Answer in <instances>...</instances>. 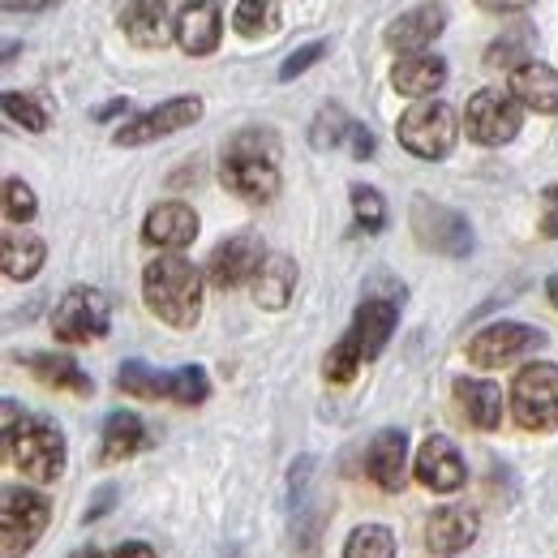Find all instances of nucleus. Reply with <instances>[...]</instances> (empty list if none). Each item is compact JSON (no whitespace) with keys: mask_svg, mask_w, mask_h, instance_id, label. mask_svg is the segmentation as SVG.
<instances>
[{"mask_svg":"<svg viewBox=\"0 0 558 558\" xmlns=\"http://www.w3.org/2000/svg\"><path fill=\"white\" fill-rule=\"evenodd\" d=\"M108 558H155V546H146V542H125V546H117Z\"/></svg>","mask_w":558,"mask_h":558,"instance_id":"79ce46f5","label":"nucleus"},{"mask_svg":"<svg viewBox=\"0 0 558 558\" xmlns=\"http://www.w3.org/2000/svg\"><path fill=\"white\" fill-rule=\"evenodd\" d=\"M344 558H396V533L387 524H361L344 542Z\"/></svg>","mask_w":558,"mask_h":558,"instance_id":"473e14b6","label":"nucleus"},{"mask_svg":"<svg viewBox=\"0 0 558 558\" xmlns=\"http://www.w3.org/2000/svg\"><path fill=\"white\" fill-rule=\"evenodd\" d=\"M520 57L537 61V57H533V31H529L524 22H515V26H511L502 39H494V44H489V48H486V65H489V70H511V73H515L520 65H524Z\"/></svg>","mask_w":558,"mask_h":558,"instance_id":"c756f323","label":"nucleus"},{"mask_svg":"<svg viewBox=\"0 0 558 558\" xmlns=\"http://www.w3.org/2000/svg\"><path fill=\"white\" fill-rule=\"evenodd\" d=\"M442 82H447V61L442 57H429V52H421V57H400L396 61V70H391V86L400 90V95H409V99H434V90H442Z\"/></svg>","mask_w":558,"mask_h":558,"instance_id":"b1692460","label":"nucleus"},{"mask_svg":"<svg viewBox=\"0 0 558 558\" xmlns=\"http://www.w3.org/2000/svg\"><path fill=\"white\" fill-rule=\"evenodd\" d=\"M146 442H150V438H146V425H142L138 413H130V409H117V413H108V421H104L99 464H121V460L138 456Z\"/></svg>","mask_w":558,"mask_h":558,"instance_id":"a878e982","label":"nucleus"},{"mask_svg":"<svg viewBox=\"0 0 558 558\" xmlns=\"http://www.w3.org/2000/svg\"><path fill=\"white\" fill-rule=\"evenodd\" d=\"M52 9H57L52 0H22V4L17 0H4V13H52Z\"/></svg>","mask_w":558,"mask_h":558,"instance_id":"a19ab883","label":"nucleus"},{"mask_svg":"<svg viewBox=\"0 0 558 558\" xmlns=\"http://www.w3.org/2000/svg\"><path fill=\"white\" fill-rule=\"evenodd\" d=\"M361 365H365V352H361V344H356L352 336H344L336 349L327 352L323 378H327V383H352V378L361 374Z\"/></svg>","mask_w":558,"mask_h":558,"instance_id":"f704fd0d","label":"nucleus"},{"mask_svg":"<svg viewBox=\"0 0 558 558\" xmlns=\"http://www.w3.org/2000/svg\"><path fill=\"white\" fill-rule=\"evenodd\" d=\"M349 142H352V159H369V155H374V130H369V125H361V121H356Z\"/></svg>","mask_w":558,"mask_h":558,"instance_id":"58836bf2","label":"nucleus"},{"mask_svg":"<svg viewBox=\"0 0 558 558\" xmlns=\"http://www.w3.org/2000/svg\"><path fill=\"white\" fill-rule=\"evenodd\" d=\"M511 417L529 434H550L558 429V365L550 361H533L511 378L507 391Z\"/></svg>","mask_w":558,"mask_h":558,"instance_id":"20e7f679","label":"nucleus"},{"mask_svg":"<svg viewBox=\"0 0 558 558\" xmlns=\"http://www.w3.org/2000/svg\"><path fill=\"white\" fill-rule=\"evenodd\" d=\"M194 236H198V210L190 203H159V207L146 210V223H142V241L146 245L181 254V250L194 245Z\"/></svg>","mask_w":558,"mask_h":558,"instance_id":"f3484780","label":"nucleus"},{"mask_svg":"<svg viewBox=\"0 0 558 558\" xmlns=\"http://www.w3.org/2000/svg\"><path fill=\"white\" fill-rule=\"evenodd\" d=\"M409 223H413V236H417L421 250L442 254V258H469L473 245H477L469 215L442 207V203H429V198H413Z\"/></svg>","mask_w":558,"mask_h":558,"instance_id":"6e6552de","label":"nucleus"},{"mask_svg":"<svg viewBox=\"0 0 558 558\" xmlns=\"http://www.w3.org/2000/svg\"><path fill=\"white\" fill-rule=\"evenodd\" d=\"M117 387L125 396H134V400H172L177 396V374L172 369H155L146 361H121Z\"/></svg>","mask_w":558,"mask_h":558,"instance_id":"cd10ccee","label":"nucleus"},{"mask_svg":"<svg viewBox=\"0 0 558 558\" xmlns=\"http://www.w3.org/2000/svg\"><path fill=\"white\" fill-rule=\"evenodd\" d=\"M524 125V108L511 90H477L464 108V134L482 146H507Z\"/></svg>","mask_w":558,"mask_h":558,"instance_id":"9d476101","label":"nucleus"},{"mask_svg":"<svg viewBox=\"0 0 558 558\" xmlns=\"http://www.w3.org/2000/svg\"><path fill=\"white\" fill-rule=\"evenodd\" d=\"M108 327H112V301H108L99 288H86V283L70 288V292L57 301V310H52V331H57V340L70 344V349L104 340Z\"/></svg>","mask_w":558,"mask_h":558,"instance_id":"0eeeda50","label":"nucleus"},{"mask_svg":"<svg viewBox=\"0 0 558 558\" xmlns=\"http://www.w3.org/2000/svg\"><path fill=\"white\" fill-rule=\"evenodd\" d=\"M400 305H404V296H365V301L356 305L349 336L361 344L365 361H374L378 352L391 344V331H396V323H400Z\"/></svg>","mask_w":558,"mask_h":558,"instance_id":"a211bd4d","label":"nucleus"},{"mask_svg":"<svg viewBox=\"0 0 558 558\" xmlns=\"http://www.w3.org/2000/svg\"><path fill=\"white\" fill-rule=\"evenodd\" d=\"M4 456L22 469V477H31L35 486H52L65 473V434L48 421H22L9 438H4Z\"/></svg>","mask_w":558,"mask_h":558,"instance_id":"39448f33","label":"nucleus"},{"mask_svg":"<svg viewBox=\"0 0 558 558\" xmlns=\"http://www.w3.org/2000/svg\"><path fill=\"white\" fill-rule=\"evenodd\" d=\"M482 533V515L469 502H447L425 520V550L434 558L464 555Z\"/></svg>","mask_w":558,"mask_h":558,"instance_id":"4468645a","label":"nucleus"},{"mask_svg":"<svg viewBox=\"0 0 558 558\" xmlns=\"http://www.w3.org/2000/svg\"><path fill=\"white\" fill-rule=\"evenodd\" d=\"M48 263V245L31 228H4V276L13 283H31Z\"/></svg>","mask_w":558,"mask_h":558,"instance_id":"393cba45","label":"nucleus"},{"mask_svg":"<svg viewBox=\"0 0 558 558\" xmlns=\"http://www.w3.org/2000/svg\"><path fill=\"white\" fill-rule=\"evenodd\" d=\"M546 349V336L529 323H489L482 327L473 340H469V365H482V369H494V365H507V361H520L529 352Z\"/></svg>","mask_w":558,"mask_h":558,"instance_id":"ddd939ff","label":"nucleus"},{"mask_svg":"<svg viewBox=\"0 0 558 558\" xmlns=\"http://www.w3.org/2000/svg\"><path fill=\"white\" fill-rule=\"evenodd\" d=\"M267 258H271V254H267V241H263L258 232H236V236H228V241H219V245L210 250L207 279L215 288H223V292L245 288V283L258 279Z\"/></svg>","mask_w":558,"mask_h":558,"instance_id":"f8f14e48","label":"nucleus"},{"mask_svg":"<svg viewBox=\"0 0 558 558\" xmlns=\"http://www.w3.org/2000/svg\"><path fill=\"white\" fill-rule=\"evenodd\" d=\"M482 9L494 13V17H524V13H529V4H498V0H486Z\"/></svg>","mask_w":558,"mask_h":558,"instance_id":"37998d69","label":"nucleus"},{"mask_svg":"<svg viewBox=\"0 0 558 558\" xmlns=\"http://www.w3.org/2000/svg\"><path fill=\"white\" fill-rule=\"evenodd\" d=\"M314 456L292 460L288 469V515H292V546L296 555L310 558L323 542V524H327V507L314 502Z\"/></svg>","mask_w":558,"mask_h":558,"instance_id":"1a4fd4ad","label":"nucleus"},{"mask_svg":"<svg viewBox=\"0 0 558 558\" xmlns=\"http://www.w3.org/2000/svg\"><path fill=\"white\" fill-rule=\"evenodd\" d=\"M365 473L378 489H404L409 482V434L404 429H378L365 447Z\"/></svg>","mask_w":558,"mask_h":558,"instance_id":"6ab92c4d","label":"nucleus"},{"mask_svg":"<svg viewBox=\"0 0 558 558\" xmlns=\"http://www.w3.org/2000/svg\"><path fill=\"white\" fill-rule=\"evenodd\" d=\"M223 39V9L215 0L203 4H181L177 13V44L185 57H210Z\"/></svg>","mask_w":558,"mask_h":558,"instance_id":"412c9836","label":"nucleus"},{"mask_svg":"<svg viewBox=\"0 0 558 558\" xmlns=\"http://www.w3.org/2000/svg\"><path fill=\"white\" fill-rule=\"evenodd\" d=\"M48 520H52V502H48V494H39V489H4V502H0V558H26L35 546H39V537H44V529H48Z\"/></svg>","mask_w":558,"mask_h":558,"instance_id":"423d86ee","label":"nucleus"},{"mask_svg":"<svg viewBox=\"0 0 558 558\" xmlns=\"http://www.w3.org/2000/svg\"><path fill=\"white\" fill-rule=\"evenodd\" d=\"M352 215H356V223H361L365 232H383V228H387V203H383V194L369 190V185H352Z\"/></svg>","mask_w":558,"mask_h":558,"instance_id":"e433bc0d","label":"nucleus"},{"mask_svg":"<svg viewBox=\"0 0 558 558\" xmlns=\"http://www.w3.org/2000/svg\"><path fill=\"white\" fill-rule=\"evenodd\" d=\"M460 130H464V117L447 99H421L400 117L396 138L409 155H417L425 163H438V159H447L456 150Z\"/></svg>","mask_w":558,"mask_h":558,"instance_id":"7ed1b4c3","label":"nucleus"},{"mask_svg":"<svg viewBox=\"0 0 558 558\" xmlns=\"http://www.w3.org/2000/svg\"><path fill=\"white\" fill-rule=\"evenodd\" d=\"M73 558H99V555H95V546H86V550H77Z\"/></svg>","mask_w":558,"mask_h":558,"instance_id":"de8ad7c7","label":"nucleus"},{"mask_svg":"<svg viewBox=\"0 0 558 558\" xmlns=\"http://www.w3.org/2000/svg\"><path fill=\"white\" fill-rule=\"evenodd\" d=\"M507 90L515 95L520 108L537 112V117H550L558 112V73L546 65V61H524L520 70L511 73Z\"/></svg>","mask_w":558,"mask_h":558,"instance_id":"4be33fe9","label":"nucleus"},{"mask_svg":"<svg viewBox=\"0 0 558 558\" xmlns=\"http://www.w3.org/2000/svg\"><path fill=\"white\" fill-rule=\"evenodd\" d=\"M546 296H550V305L558 310V271L550 279H546Z\"/></svg>","mask_w":558,"mask_h":558,"instance_id":"49530a36","label":"nucleus"},{"mask_svg":"<svg viewBox=\"0 0 558 558\" xmlns=\"http://www.w3.org/2000/svg\"><path fill=\"white\" fill-rule=\"evenodd\" d=\"M442 31H447V9H442V4H413V9H404L396 22H387L383 39H387V48L400 52V57H421V52H429V44H434Z\"/></svg>","mask_w":558,"mask_h":558,"instance_id":"2eb2a0df","label":"nucleus"},{"mask_svg":"<svg viewBox=\"0 0 558 558\" xmlns=\"http://www.w3.org/2000/svg\"><path fill=\"white\" fill-rule=\"evenodd\" d=\"M413 477L434 494H456V489L469 482V469H464V456L456 451L451 438L434 434L417 447V460H413Z\"/></svg>","mask_w":558,"mask_h":558,"instance_id":"dca6fc26","label":"nucleus"},{"mask_svg":"<svg viewBox=\"0 0 558 558\" xmlns=\"http://www.w3.org/2000/svg\"><path fill=\"white\" fill-rule=\"evenodd\" d=\"M279 146L271 134H236L228 142L223 159H219V181L228 194L245 198V203H271L279 194Z\"/></svg>","mask_w":558,"mask_h":558,"instance_id":"f03ea898","label":"nucleus"},{"mask_svg":"<svg viewBox=\"0 0 558 558\" xmlns=\"http://www.w3.org/2000/svg\"><path fill=\"white\" fill-rule=\"evenodd\" d=\"M542 203L550 207V215H558V181H555V185H546V190H542Z\"/></svg>","mask_w":558,"mask_h":558,"instance_id":"a18cd8bd","label":"nucleus"},{"mask_svg":"<svg viewBox=\"0 0 558 558\" xmlns=\"http://www.w3.org/2000/svg\"><path fill=\"white\" fill-rule=\"evenodd\" d=\"M0 108H4L9 125H22V130H31V134H44V130H48V108H44L35 95H26V90H4Z\"/></svg>","mask_w":558,"mask_h":558,"instance_id":"72a5a7b5","label":"nucleus"},{"mask_svg":"<svg viewBox=\"0 0 558 558\" xmlns=\"http://www.w3.org/2000/svg\"><path fill=\"white\" fill-rule=\"evenodd\" d=\"M121 31L125 39L142 48V52H159L177 39V22H172V9L159 4V0H138V4H125L121 9Z\"/></svg>","mask_w":558,"mask_h":558,"instance_id":"aec40b11","label":"nucleus"},{"mask_svg":"<svg viewBox=\"0 0 558 558\" xmlns=\"http://www.w3.org/2000/svg\"><path fill=\"white\" fill-rule=\"evenodd\" d=\"M35 210H39L35 190H31L22 177H4V219H9L13 228H26V223L35 219Z\"/></svg>","mask_w":558,"mask_h":558,"instance_id":"c9c22d12","label":"nucleus"},{"mask_svg":"<svg viewBox=\"0 0 558 558\" xmlns=\"http://www.w3.org/2000/svg\"><path fill=\"white\" fill-rule=\"evenodd\" d=\"M142 301L163 327L194 331L203 318V271L181 254H159L142 271Z\"/></svg>","mask_w":558,"mask_h":558,"instance_id":"f257e3e1","label":"nucleus"},{"mask_svg":"<svg viewBox=\"0 0 558 558\" xmlns=\"http://www.w3.org/2000/svg\"><path fill=\"white\" fill-rule=\"evenodd\" d=\"M198 121H203V99H198V95H177V99H163V104L150 108V112H138L134 121L117 125V130H112V142H117V146H146V142H155V138L181 134V130H190V125H198Z\"/></svg>","mask_w":558,"mask_h":558,"instance_id":"9b49d317","label":"nucleus"},{"mask_svg":"<svg viewBox=\"0 0 558 558\" xmlns=\"http://www.w3.org/2000/svg\"><path fill=\"white\" fill-rule=\"evenodd\" d=\"M121 112H130V99H112V104H104L95 117H99V121H108V117H121Z\"/></svg>","mask_w":558,"mask_h":558,"instance_id":"c03bdc74","label":"nucleus"},{"mask_svg":"<svg viewBox=\"0 0 558 558\" xmlns=\"http://www.w3.org/2000/svg\"><path fill=\"white\" fill-rule=\"evenodd\" d=\"M352 125H356V121H352L340 104H323V108L314 112V121H310V146H314V150H336V146L352 134Z\"/></svg>","mask_w":558,"mask_h":558,"instance_id":"2f4dec72","label":"nucleus"},{"mask_svg":"<svg viewBox=\"0 0 558 558\" xmlns=\"http://www.w3.org/2000/svg\"><path fill=\"white\" fill-rule=\"evenodd\" d=\"M456 400L464 409V417L477 429H498L502 425V387L489 378H456Z\"/></svg>","mask_w":558,"mask_h":558,"instance_id":"bb28decb","label":"nucleus"},{"mask_svg":"<svg viewBox=\"0 0 558 558\" xmlns=\"http://www.w3.org/2000/svg\"><path fill=\"white\" fill-rule=\"evenodd\" d=\"M292 292H296V263L288 254H271L254 279V301L263 310H283L292 301Z\"/></svg>","mask_w":558,"mask_h":558,"instance_id":"c85d7f7f","label":"nucleus"},{"mask_svg":"<svg viewBox=\"0 0 558 558\" xmlns=\"http://www.w3.org/2000/svg\"><path fill=\"white\" fill-rule=\"evenodd\" d=\"M48 391H70V396H90L95 391V378L73 361V356H57V352H31L22 361Z\"/></svg>","mask_w":558,"mask_h":558,"instance_id":"5701e85b","label":"nucleus"},{"mask_svg":"<svg viewBox=\"0 0 558 558\" xmlns=\"http://www.w3.org/2000/svg\"><path fill=\"white\" fill-rule=\"evenodd\" d=\"M112 498H117V486H104L95 494V507L86 511V524H95V520H104L108 511H112Z\"/></svg>","mask_w":558,"mask_h":558,"instance_id":"ea45409f","label":"nucleus"},{"mask_svg":"<svg viewBox=\"0 0 558 558\" xmlns=\"http://www.w3.org/2000/svg\"><path fill=\"white\" fill-rule=\"evenodd\" d=\"M331 52V39H314V44H301L296 52H288L283 57V65H279V82H292V77H301L305 70H314L323 57Z\"/></svg>","mask_w":558,"mask_h":558,"instance_id":"4c0bfd02","label":"nucleus"},{"mask_svg":"<svg viewBox=\"0 0 558 558\" xmlns=\"http://www.w3.org/2000/svg\"><path fill=\"white\" fill-rule=\"evenodd\" d=\"M232 26L245 39H267L279 31V4L276 0H241L232 4Z\"/></svg>","mask_w":558,"mask_h":558,"instance_id":"7c9ffc66","label":"nucleus"}]
</instances>
